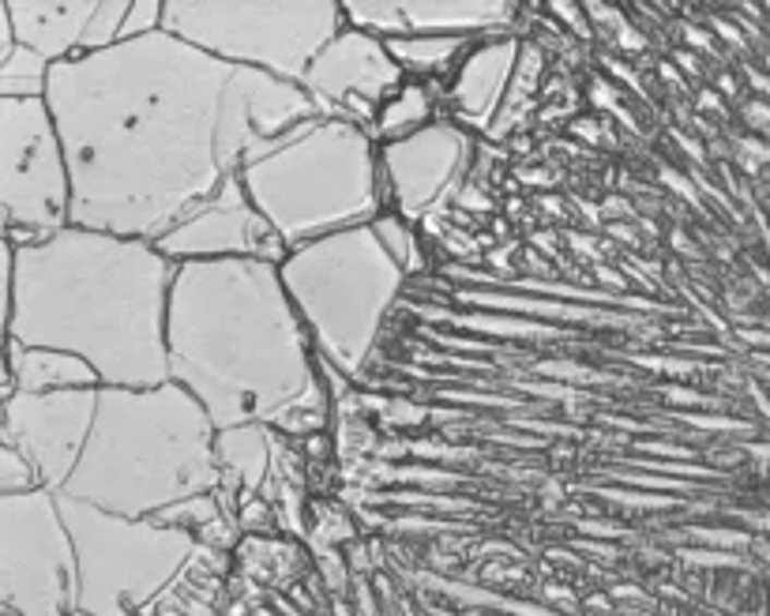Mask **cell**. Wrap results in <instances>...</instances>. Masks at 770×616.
Segmentation results:
<instances>
[{
	"mask_svg": "<svg viewBox=\"0 0 770 616\" xmlns=\"http://www.w3.org/2000/svg\"><path fill=\"white\" fill-rule=\"evenodd\" d=\"M733 8H737V12L744 15V20H748V15H751L759 31H767V4H763V0H741V4H733Z\"/></svg>",
	"mask_w": 770,
	"mask_h": 616,
	"instance_id": "obj_40",
	"label": "cell"
},
{
	"mask_svg": "<svg viewBox=\"0 0 770 616\" xmlns=\"http://www.w3.org/2000/svg\"><path fill=\"white\" fill-rule=\"evenodd\" d=\"M369 226H372V233H376V241L387 249V256L406 271V278L429 271V249H425L429 241H425V230H421V226L406 222V218L392 215V210L376 215Z\"/></svg>",
	"mask_w": 770,
	"mask_h": 616,
	"instance_id": "obj_18",
	"label": "cell"
},
{
	"mask_svg": "<svg viewBox=\"0 0 770 616\" xmlns=\"http://www.w3.org/2000/svg\"><path fill=\"white\" fill-rule=\"evenodd\" d=\"M418 319L433 327H459V331H481V335H504V339L519 342H561V339H582V331H572L564 324H545V319L530 316H512V312H452L436 305H418Z\"/></svg>",
	"mask_w": 770,
	"mask_h": 616,
	"instance_id": "obj_14",
	"label": "cell"
},
{
	"mask_svg": "<svg viewBox=\"0 0 770 616\" xmlns=\"http://www.w3.org/2000/svg\"><path fill=\"white\" fill-rule=\"evenodd\" d=\"M684 41H688V53H696V57L703 53V57H710V61H722L725 57L722 41L710 35L707 27H699V23H684Z\"/></svg>",
	"mask_w": 770,
	"mask_h": 616,
	"instance_id": "obj_31",
	"label": "cell"
},
{
	"mask_svg": "<svg viewBox=\"0 0 770 616\" xmlns=\"http://www.w3.org/2000/svg\"><path fill=\"white\" fill-rule=\"evenodd\" d=\"M342 27L338 0H166L163 8L166 35L298 87Z\"/></svg>",
	"mask_w": 770,
	"mask_h": 616,
	"instance_id": "obj_2",
	"label": "cell"
},
{
	"mask_svg": "<svg viewBox=\"0 0 770 616\" xmlns=\"http://www.w3.org/2000/svg\"><path fill=\"white\" fill-rule=\"evenodd\" d=\"M4 369L15 376L20 395H46L101 384L98 369L83 353L53 350V346H23L20 339H4Z\"/></svg>",
	"mask_w": 770,
	"mask_h": 616,
	"instance_id": "obj_12",
	"label": "cell"
},
{
	"mask_svg": "<svg viewBox=\"0 0 770 616\" xmlns=\"http://www.w3.org/2000/svg\"><path fill=\"white\" fill-rule=\"evenodd\" d=\"M478 143V136H470L447 117H436L433 124L406 140L380 143V166L392 181V207L387 210L413 226L440 218L455 204L462 184L470 181Z\"/></svg>",
	"mask_w": 770,
	"mask_h": 616,
	"instance_id": "obj_5",
	"label": "cell"
},
{
	"mask_svg": "<svg viewBox=\"0 0 770 616\" xmlns=\"http://www.w3.org/2000/svg\"><path fill=\"white\" fill-rule=\"evenodd\" d=\"M624 467L628 470H654V474H670V478H699V481H725V474L718 467H703V462H658V459H631L624 455Z\"/></svg>",
	"mask_w": 770,
	"mask_h": 616,
	"instance_id": "obj_25",
	"label": "cell"
},
{
	"mask_svg": "<svg viewBox=\"0 0 770 616\" xmlns=\"http://www.w3.org/2000/svg\"><path fill=\"white\" fill-rule=\"evenodd\" d=\"M628 451L665 455V459H688V462L703 459V451H699V447H681V444H665V440H628Z\"/></svg>",
	"mask_w": 770,
	"mask_h": 616,
	"instance_id": "obj_32",
	"label": "cell"
},
{
	"mask_svg": "<svg viewBox=\"0 0 770 616\" xmlns=\"http://www.w3.org/2000/svg\"><path fill=\"white\" fill-rule=\"evenodd\" d=\"M718 90H722V98H730V102H737L741 90H737V80H733V72H722L718 75Z\"/></svg>",
	"mask_w": 770,
	"mask_h": 616,
	"instance_id": "obj_42",
	"label": "cell"
},
{
	"mask_svg": "<svg viewBox=\"0 0 770 616\" xmlns=\"http://www.w3.org/2000/svg\"><path fill=\"white\" fill-rule=\"evenodd\" d=\"M312 560H316L320 576H324V587L332 597H342L350 590V564H346V553L342 548H312Z\"/></svg>",
	"mask_w": 770,
	"mask_h": 616,
	"instance_id": "obj_26",
	"label": "cell"
},
{
	"mask_svg": "<svg viewBox=\"0 0 770 616\" xmlns=\"http://www.w3.org/2000/svg\"><path fill=\"white\" fill-rule=\"evenodd\" d=\"M53 64L31 46H20L8 61H0V98H46Z\"/></svg>",
	"mask_w": 770,
	"mask_h": 616,
	"instance_id": "obj_19",
	"label": "cell"
},
{
	"mask_svg": "<svg viewBox=\"0 0 770 616\" xmlns=\"http://www.w3.org/2000/svg\"><path fill=\"white\" fill-rule=\"evenodd\" d=\"M485 38V35H481ZM478 35H406L387 38V53L402 69L406 80H440L447 83L459 61L481 41Z\"/></svg>",
	"mask_w": 770,
	"mask_h": 616,
	"instance_id": "obj_15",
	"label": "cell"
},
{
	"mask_svg": "<svg viewBox=\"0 0 770 616\" xmlns=\"http://www.w3.org/2000/svg\"><path fill=\"white\" fill-rule=\"evenodd\" d=\"M20 46H31L49 64L80 61L83 38L98 12V0H4Z\"/></svg>",
	"mask_w": 770,
	"mask_h": 616,
	"instance_id": "obj_10",
	"label": "cell"
},
{
	"mask_svg": "<svg viewBox=\"0 0 770 616\" xmlns=\"http://www.w3.org/2000/svg\"><path fill=\"white\" fill-rule=\"evenodd\" d=\"M564 129H568V136L587 143V147H605V150L621 147V129H616L605 113H579V117H572Z\"/></svg>",
	"mask_w": 770,
	"mask_h": 616,
	"instance_id": "obj_23",
	"label": "cell"
},
{
	"mask_svg": "<svg viewBox=\"0 0 770 616\" xmlns=\"http://www.w3.org/2000/svg\"><path fill=\"white\" fill-rule=\"evenodd\" d=\"M527 373H534V376H553V379H598V384H609L613 379V373H602V369H587V365H579V361H545V358H534L530 361V369Z\"/></svg>",
	"mask_w": 770,
	"mask_h": 616,
	"instance_id": "obj_27",
	"label": "cell"
},
{
	"mask_svg": "<svg viewBox=\"0 0 770 616\" xmlns=\"http://www.w3.org/2000/svg\"><path fill=\"white\" fill-rule=\"evenodd\" d=\"M346 27L387 41L406 35H515L519 0H338Z\"/></svg>",
	"mask_w": 770,
	"mask_h": 616,
	"instance_id": "obj_8",
	"label": "cell"
},
{
	"mask_svg": "<svg viewBox=\"0 0 770 616\" xmlns=\"http://www.w3.org/2000/svg\"><path fill=\"white\" fill-rule=\"evenodd\" d=\"M744 121L751 124V132H756L759 140L767 136V98H748V102L741 106Z\"/></svg>",
	"mask_w": 770,
	"mask_h": 616,
	"instance_id": "obj_36",
	"label": "cell"
},
{
	"mask_svg": "<svg viewBox=\"0 0 770 616\" xmlns=\"http://www.w3.org/2000/svg\"><path fill=\"white\" fill-rule=\"evenodd\" d=\"M440 102H444V83L440 80H406L376 113V124H372V140L376 143H395L413 136L418 129L433 124L440 113Z\"/></svg>",
	"mask_w": 770,
	"mask_h": 616,
	"instance_id": "obj_16",
	"label": "cell"
},
{
	"mask_svg": "<svg viewBox=\"0 0 770 616\" xmlns=\"http://www.w3.org/2000/svg\"><path fill=\"white\" fill-rule=\"evenodd\" d=\"M707 31H710V35H722V38H725V46H730V49H733V53H744V57H748V53H751L748 38H744V35H741V31H737V27H733V23H730V20H725V15H710V20H707Z\"/></svg>",
	"mask_w": 770,
	"mask_h": 616,
	"instance_id": "obj_34",
	"label": "cell"
},
{
	"mask_svg": "<svg viewBox=\"0 0 770 616\" xmlns=\"http://www.w3.org/2000/svg\"><path fill=\"white\" fill-rule=\"evenodd\" d=\"M237 527H241V534H260V538L282 534L275 504L264 500V496H252V500H244L241 508H237Z\"/></svg>",
	"mask_w": 770,
	"mask_h": 616,
	"instance_id": "obj_24",
	"label": "cell"
},
{
	"mask_svg": "<svg viewBox=\"0 0 770 616\" xmlns=\"http://www.w3.org/2000/svg\"><path fill=\"white\" fill-rule=\"evenodd\" d=\"M673 421H681V425H696L703 428V433H748L751 436V425L748 421H737V418H725V413H699V410H681V413H670Z\"/></svg>",
	"mask_w": 770,
	"mask_h": 616,
	"instance_id": "obj_30",
	"label": "cell"
},
{
	"mask_svg": "<svg viewBox=\"0 0 770 616\" xmlns=\"http://www.w3.org/2000/svg\"><path fill=\"white\" fill-rule=\"evenodd\" d=\"M684 538L688 542H703L710 548H751L748 530H730V527H688Z\"/></svg>",
	"mask_w": 770,
	"mask_h": 616,
	"instance_id": "obj_29",
	"label": "cell"
},
{
	"mask_svg": "<svg viewBox=\"0 0 770 616\" xmlns=\"http://www.w3.org/2000/svg\"><path fill=\"white\" fill-rule=\"evenodd\" d=\"M662 395L665 402H673V407H696V410H725V402H714L710 399V395H703V391H691V387H676V384H670V387H662Z\"/></svg>",
	"mask_w": 770,
	"mask_h": 616,
	"instance_id": "obj_33",
	"label": "cell"
},
{
	"mask_svg": "<svg viewBox=\"0 0 770 616\" xmlns=\"http://www.w3.org/2000/svg\"><path fill=\"white\" fill-rule=\"evenodd\" d=\"M744 80L756 87V98H767V75L763 72H756L751 64H744Z\"/></svg>",
	"mask_w": 770,
	"mask_h": 616,
	"instance_id": "obj_43",
	"label": "cell"
},
{
	"mask_svg": "<svg viewBox=\"0 0 770 616\" xmlns=\"http://www.w3.org/2000/svg\"><path fill=\"white\" fill-rule=\"evenodd\" d=\"M696 106H699V109H707V113H718V117H722V121H725V117H730V109H725L722 95H718V90H710V87L699 90Z\"/></svg>",
	"mask_w": 770,
	"mask_h": 616,
	"instance_id": "obj_39",
	"label": "cell"
},
{
	"mask_svg": "<svg viewBox=\"0 0 770 616\" xmlns=\"http://www.w3.org/2000/svg\"><path fill=\"white\" fill-rule=\"evenodd\" d=\"M628 358V353H624ZM631 365H642L650 373H670V376H691V373H707V361H691V358H665V353H631Z\"/></svg>",
	"mask_w": 770,
	"mask_h": 616,
	"instance_id": "obj_28",
	"label": "cell"
},
{
	"mask_svg": "<svg viewBox=\"0 0 770 616\" xmlns=\"http://www.w3.org/2000/svg\"><path fill=\"white\" fill-rule=\"evenodd\" d=\"M541 8H545L549 20H553L575 46L594 49V31H590L587 12H582V0H541Z\"/></svg>",
	"mask_w": 770,
	"mask_h": 616,
	"instance_id": "obj_22",
	"label": "cell"
},
{
	"mask_svg": "<svg viewBox=\"0 0 770 616\" xmlns=\"http://www.w3.org/2000/svg\"><path fill=\"white\" fill-rule=\"evenodd\" d=\"M0 215L4 230L46 238L72 226V170L49 98H0Z\"/></svg>",
	"mask_w": 770,
	"mask_h": 616,
	"instance_id": "obj_3",
	"label": "cell"
},
{
	"mask_svg": "<svg viewBox=\"0 0 770 616\" xmlns=\"http://www.w3.org/2000/svg\"><path fill=\"white\" fill-rule=\"evenodd\" d=\"M519 35H485L478 46L459 61L452 80L444 83V102L440 113L467 129L470 136L485 140L493 129L496 113H501L504 90L512 83V72L519 64Z\"/></svg>",
	"mask_w": 770,
	"mask_h": 616,
	"instance_id": "obj_9",
	"label": "cell"
},
{
	"mask_svg": "<svg viewBox=\"0 0 770 616\" xmlns=\"http://www.w3.org/2000/svg\"><path fill=\"white\" fill-rule=\"evenodd\" d=\"M662 181H665V184H673V189L681 192V196L688 200L691 207H699V210H703V200L696 196V189H691V181H681V177H676L673 170H662Z\"/></svg>",
	"mask_w": 770,
	"mask_h": 616,
	"instance_id": "obj_38",
	"label": "cell"
},
{
	"mask_svg": "<svg viewBox=\"0 0 770 616\" xmlns=\"http://www.w3.org/2000/svg\"><path fill=\"white\" fill-rule=\"evenodd\" d=\"M670 64H673V69L681 72L688 83H699V80H703V57L688 53V49H673Z\"/></svg>",
	"mask_w": 770,
	"mask_h": 616,
	"instance_id": "obj_35",
	"label": "cell"
},
{
	"mask_svg": "<svg viewBox=\"0 0 770 616\" xmlns=\"http://www.w3.org/2000/svg\"><path fill=\"white\" fill-rule=\"evenodd\" d=\"M155 244L163 256L173 264H189V259H267V264L282 267L290 256V244L275 233V226L267 222L249 200L241 184V173H226V181L218 184V192L210 200L184 215L173 230H166Z\"/></svg>",
	"mask_w": 770,
	"mask_h": 616,
	"instance_id": "obj_7",
	"label": "cell"
},
{
	"mask_svg": "<svg viewBox=\"0 0 770 616\" xmlns=\"http://www.w3.org/2000/svg\"><path fill=\"white\" fill-rule=\"evenodd\" d=\"M4 522L23 534V579L0 590V613L61 616L75 613L80 602V553L64 522L53 488L38 485L31 493H0Z\"/></svg>",
	"mask_w": 770,
	"mask_h": 616,
	"instance_id": "obj_4",
	"label": "cell"
},
{
	"mask_svg": "<svg viewBox=\"0 0 770 616\" xmlns=\"http://www.w3.org/2000/svg\"><path fill=\"white\" fill-rule=\"evenodd\" d=\"M582 12H587V23L590 31H594V46H602L605 53L636 61V57L654 49L647 31H642L628 15V8L616 4V0H582Z\"/></svg>",
	"mask_w": 770,
	"mask_h": 616,
	"instance_id": "obj_17",
	"label": "cell"
},
{
	"mask_svg": "<svg viewBox=\"0 0 770 616\" xmlns=\"http://www.w3.org/2000/svg\"><path fill=\"white\" fill-rule=\"evenodd\" d=\"M549 69H553V61L545 57V49L534 46L530 38H522L519 64H515L512 83H507V90H504L501 113H496L485 143L504 147V143L512 136H519V132H534V117L541 109V83H545Z\"/></svg>",
	"mask_w": 770,
	"mask_h": 616,
	"instance_id": "obj_13",
	"label": "cell"
},
{
	"mask_svg": "<svg viewBox=\"0 0 770 616\" xmlns=\"http://www.w3.org/2000/svg\"><path fill=\"white\" fill-rule=\"evenodd\" d=\"M41 485V474L34 459L20 444L0 440V493H31Z\"/></svg>",
	"mask_w": 770,
	"mask_h": 616,
	"instance_id": "obj_20",
	"label": "cell"
},
{
	"mask_svg": "<svg viewBox=\"0 0 770 616\" xmlns=\"http://www.w3.org/2000/svg\"><path fill=\"white\" fill-rule=\"evenodd\" d=\"M452 301H462V305H478V309H493V312H512V316H530V319H545V324H564L572 331H594V327H628V331H639L642 319L628 316V312H613V309H590L579 305V301H545L538 293H512V290H452L447 293Z\"/></svg>",
	"mask_w": 770,
	"mask_h": 616,
	"instance_id": "obj_11",
	"label": "cell"
},
{
	"mask_svg": "<svg viewBox=\"0 0 770 616\" xmlns=\"http://www.w3.org/2000/svg\"><path fill=\"white\" fill-rule=\"evenodd\" d=\"M365 504H402V508H440V511H455L467 515L478 511L473 500H459V496H433V493H413V488H387V493H365L361 496Z\"/></svg>",
	"mask_w": 770,
	"mask_h": 616,
	"instance_id": "obj_21",
	"label": "cell"
},
{
	"mask_svg": "<svg viewBox=\"0 0 770 616\" xmlns=\"http://www.w3.org/2000/svg\"><path fill=\"white\" fill-rule=\"evenodd\" d=\"M406 83L402 69L380 38L365 31L342 27L338 35L312 57L301 90L332 121H350L372 136L376 113L387 98Z\"/></svg>",
	"mask_w": 770,
	"mask_h": 616,
	"instance_id": "obj_6",
	"label": "cell"
},
{
	"mask_svg": "<svg viewBox=\"0 0 770 616\" xmlns=\"http://www.w3.org/2000/svg\"><path fill=\"white\" fill-rule=\"evenodd\" d=\"M241 184L286 244L301 249L327 233L369 226L392 207L380 143L365 129L312 117L244 150Z\"/></svg>",
	"mask_w": 770,
	"mask_h": 616,
	"instance_id": "obj_1",
	"label": "cell"
},
{
	"mask_svg": "<svg viewBox=\"0 0 770 616\" xmlns=\"http://www.w3.org/2000/svg\"><path fill=\"white\" fill-rule=\"evenodd\" d=\"M15 49H20V38H15V23H12V15H8V8L0 4V61H8Z\"/></svg>",
	"mask_w": 770,
	"mask_h": 616,
	"instance_id": "obj_37",
	"label": "cell"
},
{
	"mask_svg": "<svg viewBox=\"0 0 770 616\" xmlns=\"http://www.w3.org/2000/svg\"><path fill=\"white\" fill-rule=\"evenodd\" d=\"M579 548H587V553H598L605 556V560H616V545H594V542H575Z\"/></svg>",
	"mask_w": 770,
	"mask_h": 616,
	"instance_id": "obj_44",
	"label": "cell"
},
{
	"mask_svg": "<svg viewBox=\"0 0 770 616\" xmlns=\"http://www.w3.org/2000/svg\"><path fill=\"white\" fill-rule=\"evenodd\" d=\"M741 339L751 346H767V331H741Z\"/></svg>",
	"mask_w": 770,
	"mask_h": 616,
	"instance_id": "obj_45",
	"label": "cell"
},
{
	"mask_svg": "<svg viewBox=\"0 0 770 616\" xmlns=\"http://www.w3.org/2000/svg\"><path fill=\"white\" fill-rule=\"evenodd\" d=\"M658 75H662V80L670 83V87H676V95H688V90H691V83L684 80V75L676 72L670 61H658Z\"/></svg>",
	"mask_w": 770,
	"mask_h": 616,
	"instance_id": "obj_41",
	"label": "cell"
}]
</instances>
